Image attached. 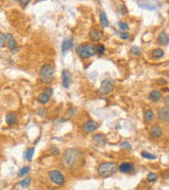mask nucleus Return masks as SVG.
<instances>
[{
    "instance_id": "f257e3e1",
    "label": "nucleus",
    "mask_w": 169,
    "mask_h": 190,
    "mask_svg": "<svg viewBox=\"0 0 169 190\" xmlns=\"http://www.w3.org/2000/svg\"><path fill=\"white\" fill-rule=\"evenodd\" d=\"M62 165L68 169H76L82 166L84 156L79 148H68L64 151L61 156Z\"/></svg>"
},
{
    "instance_id": "f03ea898",
    "label": "nucleus",
    "mask_w": 169,
    "mask_h": 190,
    "mask_svg": "<svg viewBox=\"0 0 169 190\" xmlns=\"http://www.w3.org/2000/svg\"><path fill=\"white\" fill-rule=\"evenodd\" d=\"M76 52L82 59H90L97 54V45L93 42H84L76 48Z\"/></svg>"
},
{
    "instance_id": "7ed1b4c3",
    "label": "nucleus",
    "mask_w": 169,
    "mask_h": 190,
    "mask_svg": "<svg viewBox=\"0 0 169 190\" xmlns=\"http://www.w3.org/2000/svg\"><path fill=\"white\" fill-rule=\"evenodd\" d=\"M117 169V164L115 162H102L98 165L97 173L102 177H108L112 175Z\"/></svg>"
},
{
    "instance_id": "20e7f679",
    "label": "nucleus",
    "mask_w": 169,
    "mask_h": 190,
    "mask_svg": "<svg viewBox=\"0 0 169 190\" xmlns=\"http://www.w3.org/2000/svg\"><path fill=\"white\" fill-rule=\"evenodd\" d=\"M54 77V67L50 63H45L39 69V78L43 83H51Z\"/></svg>"
},
{
    "instance_id": "39448f33",
    "label": "nucleus",
    "mask_w": 169,
    "mask_h": 190,
    "mask_svg": "<svg viewBox=\"0 0 169 190\" xmlns=\"http://www.w3.org/2000/svg\"><path fill=\"white\" fill-rule=\"evenodd\" d=\"M48 177H49V180L56 186H62L66 183V177L65 175L62 174L61 171L57 169H53L51 171H49L48 173Z\"/></svg>"
},
{
    "instance_id": "423d86ee",
    "label": "nucleus",
    "mask_w": 169,
    "mask_h": 190,
    "mask_svg": "<svg viewBox=\"0 0 169 190\" xmlns=\"http://www.w3.org/2000/svg\"><path fill=\"white\" fill-rule=\"evenodd\" d=\"M114 88H115V83H114L113 79L106 78L100 83L98 92H99V94H102V95H108V94L113 92Z\"/></svg>"
},
{
    "instance_id": "0eeeda50",
    "label": "nucleus",
    "mask_w": 169,
    "mask_h": 190,
    "mask_svg": "<svg viewBox=\"0 0 169 190\" xmlns=\"http://www.w3.org/2000/svg\"><path fill=\"white\" fill-rule=\"evenodd\" d=\"M52 94H53V88L47 87L45 89V91L38 95L37 101L40 104V105H46V104H48L50 101V98H51Z\"/></svg>"
},
{
    "instance_id": "6e6552de",
    "label": "nucleus",
    "mask_w": 169,
    "mask_h": 190,
    "mask_svg": "<svg viewBox=\"0 0 169 190\" xmlns=\"http://www.w3.org/2000/svg\"><path fill=\"white\" fill-rule=\"evenodd\" d=\"M135 169V166L131 162H123L122 164L118 165V171L125 174H128V173H131Z\"/></svg>"
},
{
    "instance_id": "1a4fd4ad",
    "label": "nucleus",
    "mask_w": 169,
    "mask_h": 190,
    "mask_svg": "<svg viewBox=\"0 0 169 190\" xmlns=\"http://www.w3.org/2000/svg\"><path fill=\"white\" fill-rule=\"evenodd\" d=\"M158 117L161 121L163 123H169V107L165 106V107L159 108L158 110Z\"/></svg>"
},
{
    "instance_id": "9d476101",
    "label": "nucleus",
    "mask_w": 169,
    "mask_h": 190,
    "mask_svg": "<svg viewBox=\"0 0 169 190\" xmlns=\"http://www.w3.org/2000/svg\"><path fill=\"white\" fill-rule=\"evenodd\" d=\"M149 134L152 139H159L164 135V131H163V129L159 125H152L149 129Z\"/></svg>"
},
{
    "instance_id": "9b49d317",
    "label": "nucleus",
    "mask_w": 169,
    "mask_h": 190,
    "mask_svg": "<svg viewBox=\"0 0 169 190\" xmlns=\"http://www.w3.org/2000/svg\"><path fill=\"white\" fill-rule=\"evenodd\" d=\"M61 77H62V81H61L62 87L65 88V89H68V88L70 87V83H71V80H72V75H71V73H70L69 70H67V69L62 70Z\"/></svg>"
},
{
    "instance_id": "f8f14e48",
    "label": "nucleus",
    "mask_w": 169,
    "mask_h": 190,
    "mask_svg": "<svg viewBox=\"0 0 169 190\" xmlns=\"http://www.w3.org/2000/svg\"><path fill=\"white\" fill-rule=\"evenodd\" d=\"M97 129H98V124L95 121H92V119L84 121V125H82V130L84 132H87V133H91L93 131H96Z\"/></svg>"
},
{
    "instance_id": "ddd939ff",
    "label": "nucleus",
    "mask_w": 169,
    "mask_h": 190,
    "mask_svg": "<svg viewBox=\"0 0 169 190\" xmlns=\"http://www.w3.org/2000/svg\"><path fill=\"white\" fill-rule=\"evenodd\" d=\"M105 36L104 31L102 30H97V29H92L91 31L89 32V38L92 41H99L102 40Z\"/></svg>"
},
{
    "instance_id": "4468645a",
    "label": "nucleus",
    "mask_w": 169,
    "mask_h": 190,
    "mask_svg": "<svg viewBox=\"0 0 169 190\" xmlns=\"http://www.w3.org/2000/svg\"><path fill=\"white\" fill-rule=\"evenodd\" d=\"M73 47H74V40H73V38H72V37L65 38V39H64V41H62V43H61V52H62V55H65V54L67 53L68 51H70V50H71Z\"/></svg>"
},
{
    "instance_id": "2eb2a0df",
    "label": "nucleus",
    "mask_w": 169,
    "mask_h": 190,
    "mask_svg": "<svg viewBox=\"0 0 169 190\" xmlns=\"http://www.w3.org/2000/svg\"><path fill=\"white\" fill-rule=\"evenodd\" d=\"M5 38H7V45L10 49V51L16 52V50H17V42H16L14 36L10 33H5Z\"/></svg>"
},
{
    "instance_id": "dca6fc26",
    "label": "nucleus",
    "mask_w": 169,
    "mask_h": 190,
    "mask_svg": "<svg viewBox=\"0 0 169 190\" xmlns=\"http://www.w3.org/2000/svg\"><path fill=\"white\" fill-rule=\"evenodd\" d=\"M92 141L98 147H104L106 144H107V139L104 134H100V133H96L92 136Z\"/></svg>"
},
{
    "instance_id": "f3484780",
    "label": "nucleus",
    "mask_w": 169,
    "mask_h": 190,
    "mask_svg": "<svg viewBox=\"0 0 169 190\" xmlns=\"http://www.w3.org/2000/svg\"><path fill=\"white\" fill-rule=\"evenodd\" d=\"M156 112L152 109L145 110L144 113H143V118H144V121L146 123H153L154 119H156Z\"/></svg>"
},
{
    "instance_id": "a211bd4d",
    "label": "nucleus",
    "mask_w": 169,
    "mask_h": 190,
    "mask_svg": "<svg viewBox=\"0 0 169 190\" xmlns=\"http://www.w3.org/2000/svg\"><path fill=\"white\" fill-rule=\"evenodd\" d=\"M148 98L152 103H159L162 98V92L159 90H152L149 94H148Z\"/></svg>"
},
{
    "instance_id": "6ab92c4d",
    "label": "nucleus",
    "mask_w": 169,
    "mask_h": 190,
    "mask_svg": "<svg viewBox=\"0 0 169 190\" xmlns=\"http://www.w3.org/2000/svg\"><path fill=\"white\" fill-rule=\"evenodd\" d=\"M158 43L160 45H167L169 43V35L165 31H162L159 33Z\"/></svg>"
},
{
    "instance_id": "aec40b11",
    "label": "nucleus",
    "mask_w": 169,
    "mask_h": 190,
    "mask_svg": "<svg viewBox=\"0 0 169 190\" xmlns=\"http://www.w3.org/2000/svg\"><path fill=\"white\" fill-rule=\"evenodd\" d=\"M5 121L9 126H13L17 123V113L15 112H10L5 116Z\"/></svg>"
},
{
    "instance_id": "412c9836",
    "label": "nucleus",
    "mask_w": 169,
    "mask_h": 190,
    "mask_svg": "<svg viewBox=\"0 0 169 190\" xmlns=\"http://www.w3.org/2000/svg\"><path fill=\"white\" fill-rule=\"evenodd\" d=\"M150 55H151V57L153 59H161V58H163L164 57V55H165V52H164V50L163 49H161V48H156V49H153L151 51V53H150Z\"/></svg>"
},
{
    "instance_id": "4be33fe9",
    "label": "nucleus",
    "mask_w": 169,
    "mask_h": 190,
    "mask_svg": "<svg viewBox=\"0 0 169 190\" xmlns=\"http://www.w3.org/2000/svg\"><path fill=\"white\" fill-rule=\"evenodd\" d=\"M136 3L138 4V7L145 10H149V11H156L158 9V7L154 4H151L149 2H142V1H136Z\"/></svg>"
},
{
    "instance_id": "5701e85b",
    "label": "nucleus",
    "mask_w": 169,
    "mask_h": 190,
    "mask_svg": "<svg viewBox=\"0 0 169 190\" xmlns=\"http://www.w3.org/2000/svg\"><path fill=\"white\" fill-rule=\"evenodd\" d=\"M99 22L104 28L109 27V20H108L107 15H106V13H105L104 11H100L99 13Z\"/></svg>"
},
{
    "instance_id": "b1692460",
    "label": "nucleus",
    "mask_w": 169,
    "mask_h": 190,
    "mask_svg": "<svg viewBox=\"0 0 169 190\" xmlns=\"http://www.w3.org/2000/svg\"><path fill=\"white\" fill-rule=\"evenodd\" d=\"M141 155H142V157H144V159H149V161H156V159H158V156H156V154L150 153V152L148 151H142L141 152Z\"/></svg>"
},
{
    "instance_id": "393cba45",
    "label": "nucleus",
    "mask_w": 169,
    "mask_h": 190,
    "mask_svg": "<svg viewBox=\"0 0 169 190\" xmlns=\"http://www.w3.org/2000/svg\"><path fill=\"white\" fill-rule=\"evenodd\" d=\"M31 184H32V179L30 177H25V179L21 180V181L19 182V185L22 188H25V189L29 188L30 186H31Z\"/></svg>"
},
{
    "instance_id": "a878e982",
    "label": "nucleus",
    "mask_w": 169,
    "mask_h": 190,
    "mask_svg": "<svg viewBox=\"0 0 169 190\" xmlns=\"http://www.w3.org/2000/svg\"><path fill=\"white\" fill-rule=\"evenodd\" d=\"M34 152H35V148H34V147H31V148H29L28 150H25V159H28L29 162H31L32 159H33Z\"/></svg>"
},
{
    "instance_id": "bb28decb",
    "label": "nucleus",
    "mask_w": 169,
    "mask_h": 190,
    "mask_svg": "<svg viewBox=\"0 0 169 190\" xmlns=\"http://www.w3.org/2000/svg\"><path fill=\"white\" fill-rule=\"evenodd\" d=\"M158 180H159L158 173L151 171V172H149L147 174V181L149 182V183H156V182H158Z\"/></svg>"
},
{
    "instance_id": "cd10ccee",
    "label": "nucleus",
    "mask_w": 169,
    "mask_h": 190,
    "mask_svg": "<svg viewBox=\"0 0 169 190\" xmlns=\"http://www.w3.org/2000/svg\"><path fill=\"white\" fill-rule=\"evenodd\" d=\"M30 166H23L22 168H20L19 171H18V177H25V175L28 174V173L30 172Z\"/></svg>"
},
{
    "instance_id": "c85d7f7f",
    "label": "nucleus",
    "mask_w": 169,
    "mask_h": 190,
    "mask_svg": "<svg viewBox=\"0 0 169 190\" xmlns=\"http://www.w3.org/2000/svg\"><path fill=\"white\" fill-rule=\"evenodd\" d=\"M141 53H142L141 48L138 47V45H133V47H131V49H130V54H131V55L138 56L141 55Z\"/></svg>"
},
{
    "instance_id": "c756f323",
    "label": "nucleus",
    "mask_w": 169,
    "mask_h": 190,
    "mask_svg": "<svg viewBox=\"0 0 169 190\" xmlns=\"http://www.w3.org/2000/svg\"><path fill=\"white\" fill-rule=\"evenodd\" d=\"M120 148H122L123 150H127V151H130V150L132 149V146L131 144L129 143L128 141H124L120 143Z\"/></svg>"
},
{
    "instance_id": "7c9ffc66",
    "label": "nucleus",
    "mask_w": 169,
    "mask_h": 190,
    "mask_svg": "<svg viewBox=\"0 0 169 190\" xmlns=\"http://www.w3.org/2000/svg\"><path fill=\"white\" fill-rule=\"evenodd\" d=\"M118 28H120V30H122V32H127V30L129 29V25H128V23L126 22V21H118Z\"/></svg>"
},
{
    "instance_id": "2f4dec72",
    "label": "nucleus",
    "mask_w": 169,
    "mask_h": 190,
    "mask_svg": "<svg viewBox=\"0 0 169 190\" xmlns=\"http://www.w3.org/2000/svg\"><path fill=\"white\" fill-rule=\"evenodd\" d=\"M118 12L120 13V15H126L127 13H128V10H127L126 5H125V3H120L118 4Z\"/></svg>"
},
{
    "instance_id": "473e14b6",
    "label": "nucleus",
    "mask_w": 169,
    "mask_h": 190,
    "mask_svg": "<svg viewBox=\"0 0 169 190\" xmlns=\"http://www.w3.org/2000/svg\"><path fill=\"white\" fill-rule=\"evenodd\" d=\"M37 114L39 115V116L45 117V116H47L48 110L46 109L45 107H40V108H38V109H37Z\"/></svg>"
},
{
    "instance_id": "72a5a7b5",
    "label": "nucleus",
    "mask_w": 169,
    "mask_h": 190,
    "mask_svg": "<svg viewBox=\"0 0 169 190\" xmlns=\"http://www.w3.org/2000/svg\"><path fill=\"white\" fill-rule=\"evenodd\" d=\"M117 34L120 35V39H123V40H128L130 38V34L128 33V32H117Z\"/></svg>"
},
{
    "instance_id": "f704fd0d",
    "label": "nucleus",
    "mask_w": 169,
    "mask_h": 190,
    "mask_svg": "<svg viewBox=\"0 0 169 190\" xmlns=\"http://www.w3.org/2000/svg\"><path fill=\"white\" fill-rule=\"evenodd\" d=\"M106 52V47L104 45H97V55L102 56Z\"/></svg>"
},
{
    "instance_id": "c9c22d12",
    "label": "nucleus",
    "mask_w": 169,
    "mask_h": 190,
    "mask_svg": "<svg viewBox=\"0 0 169 190\" xmlns=\"http://www.w3.org/2000/svg\"><path fill=\"white\" fill-rule=\"evenodd\" d=\"M0 42H1V47L4 48L7 45V38H5V33L0 34Z\"/></svg>"
},
{
    "instance_id": "e433bc0d",
    "label": "nucleus",
    "mask_w": 169,
    "mask_h": 190,
    "mask_svg": "<svg viewBox=\"0 0 169 190\" xmlns=\"http://www.w3.org/2000/svg\"><path fill=\"white\" fill-rule=\"evenodd\" d=\"M76 112H77V110H76L75 108H70L67 111V115L68 116H74L76 114Z\"/></svg>"
},
{
    "instance_id": "4c0bfd02",
    "label": "nucleus",
    "mask_w": 169,
    "mask_h": 190,
    "mask_svg": "<svg viewBox=\"0 0 169 190\" xmlns=\"http://www.w3.org/2000/svg\"><path fill=\"white\" fill-rule=\"evenodd\" d=\"M50 151H51V153L53 155H58V154H59V150H58L56 147H51V150H50Z\"/></svg>"
},
{
    "instance_id": "58836bf2",
    "label": "nucleus",
    "mask_w": 169,
    "mask_h": 190,
    "mask_svg": "<svg viewBox=\"0 0 169 190\" xmlns=\"http://www.w3.org/2000/svg\"><path fill=\"white\" fill-rule=\"evenodd\" d=\"M163 101H164L165 105L169 107V94H168V95H166L165 97H163Z\"/></svg>"
},
{
    "instance_id": "ea45409f",
    "label": "nucleus",
    "mask_w": 169,
    "mask_h": 190,
    "mask_svg": "<svg viewBox=\"0 0 169 190\" xmlns=\"http://www.w3.org/2000/svg\"><path fill=\"white\" fill-rule=\"evenodd\" d=\"M18 2H19V3H21V5H22V7H27V5L29 4V3H30V0H27V1H21V0H19V1H18Z\"/></svg>"
},
{
    "instance_id": "a19ab883",
    "label": "nucleus",
    "mask_w": 169,
    "mask_h": 190,
    "mask_svg": "<svg viewBox=\"0 0 169 190\" xmlns=\"http://www.w3.org/2000/svg\"><path fill=\"white\" fill-rule=\"evenodd\" d=\"M158 83L159 85H166L167 81L165 80L164 78H161V79H158Z\"/></svg>"
},
{
    "instance_id": "79ce46f5",
    "label": "nucleus",
    "mask_w": 169,
    "mask_h": 190,
    "mask_svg": "<svg viewBox=\"0 0 169 190\" xmlns=\"http://www.w3.org/2000/svg\"><path fill=\"white\" fill-rule=\"evenodd\" d=\"M168 15H169V10H168Z\"/></svg>"
},
{
    "instance_id": "37998d69",
    "label": "nucleus",
    "mask_w": 169,
    "mask_h": 190,
    "mask_svg": "<svg viewBox=\"0 0 169 190\" xmlns=\"http://www.w3.org/2000/svg\"><path fill=\"white\" fill-rule=\"evenodd\" d=\"M168 77H169V74H168Z\"/></svg>"
}]
</instances>
